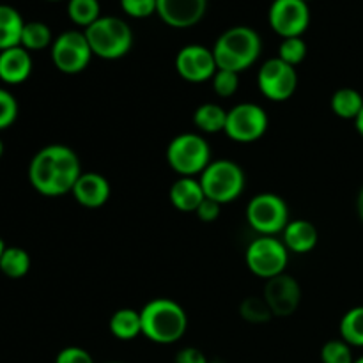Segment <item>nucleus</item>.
Returning <instances> with one entry per match:
<instances>
[{"label":"nucleus","instance_id":"1","mask_svg":"<svg viewBox=\"0 0 363 363\" xmlns=\"http://www.w3.org/2000/svg\"><path fill=\"white\" fill-rule=\"evenodd\" d=\"M82 176V163L77 152L64 144H50L39 149L28 165V181L45 197L71 194Z\"/></svg>","mask_w":363,"mask_h":363},{"label":"nucleus","instance_id":"2","mask_svg":"<svg viewBox=\"0 0 363 363\" xmlns=\"http://www.w3.org/2000/svg\"><path fill=\"white\" fill-rule=\"evenodd\" d=\"M142 335L160 346L179 342L188 330L186 311L170 298H155L140 311Z\"/></svg>","mask_w":363,"mask_h":363},{"label":"nucleus","instance_id":"3","mask_svg":"<svg viewBox=\"0 0 363 363\" xmlns=\"http://www.w3.org/2000/svg\"><path fill=\"white\" fill-rule=\"evenodd\" d=\"M211 50L218 69L240 74L257 62L262 52V41L257 30L247 25H238L222 32Z\"/></svg>","mask_w":363,"mask_h":363},{"label":"nucleus","instance_id":"4","mask_svg":"<svg viewBox=\"0 0 363 363\" xmlns=\"http://www.w3.org/2000/svg\"><path fill=\"white\" fill-rule=\"evenodd\" d=\"M84 32L92 53L103 60L123 59L133 46V30L123 18L101 16Z\"/></svg>","mask_w":363,"mask_h":363},{"label":"nucleus","instance_id":"5","mask_svg":"<svg viewBox=\"0 0 363 363\" xmlns=\"http://www.w3.org/2000/svg\"><path fill=\"white\" fill-rule=\"evenodd\" d=\"M201 186L204 190L206 199L218 202V204H230L241 197L247 186V177L243 169L233 160H215L206 167L204 172L199 176Z\"/></svg>","mask_w":363,"mask_h":363},{"label":"nucleus","instance_id":"6","mask_svg":"<svg viewBox=\"0 0 363 363\" xmlns=\"http://www.w3.org/2000/svg\"><path fill=\"white\" fill-rule=\"evenodd\" d=\"M211 162V145L199 133H181L167 145V163L179 177L201 176Z\"/></svg>","mask_w":363,"mask_h":363},{"label":"nucleus","instance_id":"7","mask_svg":"<svg viewBox=\"0 0 363 363\" xmlns=\"http://www.w3.org/2000/svg\"><path fill=\"white\" fill-rule=\"evenodd\" d=\"M247 222L252 230L259 236H277L282 234L287 227L289 220V208L287 202L280 195L269 194H257L250 199L247 204Z\"/></svg>","mask_w":363,"mask_h":363},{"label":"nucleus","instance_id":"8","mask_svg":"<svg viewBox=\"0 0 363 363\" xmlns=\"http://www.w3.org/2000/svg\"><path fill=\"white\" fill-rule=\"evenodd\" d=\"M248 272L259 279L269 280L286 273L289 264V250L277 236H257L245 252Z\"/></svg>","mask_w":363,"mask_h":363},{"label":"nucleus","instance_id":"9","mask_svg":"<svg viewBox=\"0 0 363 363\" xmlns=\"http://www.w3.org/2000/svg\"><path fill=\"white\" fill-rule=\"evenodd\" d=\"M269 126L266 110L257 103H240L227 110V123L223 133L238 144H254L261 140Z\"/></svg>","mask_w":363,"mask_h":363},{"label":"nucleus","instance_id":"10","mask_svg":"<svg viewBox=\"0 0 363 363\" xmlns=\"http://www.w3.org/2000/svg\"><path fill=\"white\" fill-rule=\"evenodd\" d=\"M52 62L60 73L80 74L89 67L92 50L84 30H66L52 43Z\"/></svg>","mask_w":363,"mask_h":363},{"label":"nucleus","instance_id":"11","mask_svg":"<svg viewBox=\"0 0 363 363\" xmlns=\"http://www.w3.org/2000/svg\"><path fill=\"white\" fill-rule=\"evenodd\" d=\"M259 91L269 101L282 103L294 96L298 89L296 67L289 66L279 57L268 59L257 73Z\"/></svg>","mask_w":363,"mask_h":363},{"label":"nucleus","instance_id":"12","mask_svg":"<svg viewBox=\"0 0 363 363\" xmlns=\"http://www.w3.org/2000/svg\"><path fill=\"white\" fill-rule=\"evenodd\" d=\"M268 21L273 32L282 39L301 38L311 25V9L303 0H273Z\"/></svg>","mask_w":363,"mask_h":363},{"label":"nucleus","instance_id":"13","mask_svg":"<svg viewBox=\"0 0 363 363\" xmlns=\"http://www.w3.org/2000/svg\"><path fill=\"white\" fill-rule=\"evenodd\" d=\"M176 73L190 84H202L215 77L216 67L213 50L204 45H186L177 52L174 60Z\"/></svg>","mask_w":363,"mask_h":363},{"label":"nucleus","instance_id":"14","mask_svg":"<svg viewBox=\"0 0 363 363\" xmlns=\"http://www.w3.org/2000/svg\"><path fill=\"white\" fill-rule=\"evenodd\" d=\"M262 298L268 303L273 318H289L301 303V287L294 277L282 273L266 280Z\"/></svg>","mask_w":363,"mask_h":363},{"label":"nucleus","instance_id":"15","mask_svg":"<svg viewBox=\"0 0 363 363\" xmlns=\"http://www.w3.org/2000/svg\"><path fill=\"white\" fill-rule=\"evenodd\" d=\"M208 0H156V14L172 28H190L204 18Z\"/></svg>","mask_w":363,"mask_h":363},{"label":"nucleus","instance_id":"16","mask_svg":"<svg viewBox=\"0 0 363 363\" xmlns=\"http://www.w3.org/2000/svg\"><path fill=\"white\" fill-rule=\"evenodd\" d=\"M74 201L87 209H98L108 202L112 188L108 179L98 172H82L78 181L74 183L73 190Z\"/></svg>","mask_w":363,"mask_h":363},{"label":"nucleus","instance_id":"17","mask_svg":"<svg viewBox=\"0 0 363 363\" xmlns=\"http://www.w3.org/2000/svg\"><path fill=\"white\" fill-rule=\"evenodd\" d=\"M32 66L34 64H32L30 52L23 46H14L0 52V80L4 84H23L30 77Z\"/></svg>","mask_w":363,"mask_h":363},{"label":"nucleus","instance_id":"18","mask_svg":"<svg viewBox=\"0 0 363 363\" xmlns=\"http://www.w3.org/2000/svg\"><path fill=\"white\" fill-rule=\"evenodd\" d=\"M318 240V229L308 220H291L282 233V243L293 254H308L315 248Z\"/></svg>","mask_w":363,"mask_h":363},{"label":"nucleus","instance_id":"19","mask_svg":"<svg viewBox=\"0 0 363 363\" xmlns=\"http://www.w3.org/2000/svg\"><path fill=\"white\" fill-rule=\"evenodd\" d=\"M169 199L174 208L181 213H195L206 199L201 181L195 177H179L169 190Z\"/></svg>","mask_w":363,"mask_h":363},{"label":"nucleus","instance_id":"20","mask_svg":"<svg viewBox=\"0 0 363 363\" xmlns=\"http://www.w3.org/2000/svg\"><path fill=\"white\" fill-rule=\"evenodd\" d=\"M25 21L14 7L0 4V52L20 46Z\"/></svg>","mask_w":363,"mask_h":363},{"label":"nucleus","instance_id":"21","mask_svg":"<svg viewBox=\"0 0 363 363\" xmlns=\"http://www.w3.org/2000/svg\"><path fill=\"white\" fill-rule=\"evenodd\" d=\"M110 333L117 340H133L138 335H142V319L140 312L135 308H119L112 314L108 321Z\"/></svg>","mask_w":363,"mask_h":363},{"label":"nucleus","instance_id":"22","mask_svg":"<svg viewBox=\"0 0 363 363\" xmlns=\"http://www.w3.org/2000/svg\"><path fill=\"white\" fill-rule=\"evenodd\" d=\"M227 110L218 103H202L194 112V124L204 133H220L225 130Z\"/></svg>","mask_w":363,"mask_h":363},{"label":"nucleus","instance_id":"23","mask_svg":"<svg viewBox=\"0 0 363 363\" xmlns=\"http://www.w3.org/2000/svg\"><path fill=\"white\" fill-rule=\"evenodd\" d=\"M330 106H332V112L340 119L354 121L363 108V96L357 89L342 87L333 92Z\"/></svg>","mask_w":363,"mask_h":363},{"label":"nucleus","instance_id":"24","mask_svg":"<svg viewBox=\"0 0 363 363\" xmlns=\"http://www.w3.org/2000/svg\"><path fill=\"white\" fill-rule=\"evenodd\" d=\"M30 269V255L20 247H6L0 257V272L9 279H21Z\"/></svg>","mask_w":363,"mask_h":363},{"label":"nucleus","instance_id":"25","mask_svg":"<svg viewBox=\"0 0 363 363\" xmlns=\"http://www.w3.org/2000/svg\"><path fill=\"white\" fill-rule=\"evenodd\" d=\"M340 339L351 347H363V305L353 307L342 315L339 325Z\"/></svg>","mask_w":363,"mask_h":363},{"label":"nucleus","instance_id":"26","mask_svg":"<svg viewBox=\"0 0 363 363\" xmlns=\"http://www.w3.org/2000/svg\"><path fill=\"white\" fill-rule=\"evenodd\" d=\"M52 43L53 35L48 25L43 21H25L20 46H23L28 52H39V50L52 46Z\"/></svg>","mask_w":363,"mask_h":363},{"label":"nucleus","instance_id":"27","mask_svg":"<svg viewBox=\"0 0 363 363\" xmlns=\"http://www.w3.org/2000/svg\"><path fill=\"white\" fill-rule=\"evenodd\" d=\"M67 16L78 27H91L96 20L101 18L99 0H69L67 2Z\"/></svg>","mask_w":363,"mask_h":363},{"label":"nucleus","instance_id":"28","mask_svg":"<svg viewBox=\"0 0 363 363\" xmlns=\"http://www.w3.org/2000/svg\"><path fill=\"white\" fill-rule=\"evenodd\" d=\"M240 315L250 325H266L273 314L262 296H247L240 303Z\"/></svg>","mask_w":363,"mask_h":363},{"label":"nucleus","instance_id":"29","mask_svg":"<svg viewBox=\"0 0 363 363\" xmlns=\"http://www.w3.org/2000/svg\"><path fill=\"white\" fill-rule=\"evenodd\" d=\"M279 59H282L284 62H287L289 66L296 67L298 64H301L307 57V43L301 38H287L282 39L279 46Z\"/></svg>","mask_w":363,"mask_h":363},{"label":"nucleus","instance_id":"30","mask_svg":"<svg viewBox=\"0 0 363 363\" xmlns=\"http://www.w3.org/2000/svg\"><path fill=\"white\" fill-rule=\"evenodd\" d=\"M321 362L323 363H354L353 351L347 342L342 339L328 340L321 347Z\"/></svg>","mask_w":363,"mask_h":363},{"label":"nucleus","instance_id":"31","mask_svg":"<svg viewBox=\"0 0 363 363\" xmlns=\"http://www.w3.org/2000/svg\"><path fill=\"white\" fill-rule=\"evenodd\" d=\"M213 91L220 98H233L240 89V74L233 73V71L218 69L215 77L211 78Z\"/></svg>","mask_w":363,"mask_h":363},{"label":"nucleus","instance_id":"32","mask_svg":"<svg viewBox=\"0 0 363 363\" xmlns=\"http://www.w3.org/2000/svg\"><path fill=\"white\" fill-rule=\"evenodd\" d=\"M18 112H20V106H18L16 98L9 91L0 87V131L7 130L16 123Z\"/></svg>","mask_w":363,"mask_h":363},{"label":"nucleus","instance_id":"33","mask_svg":"<svg viewBox=\"0 0 363 363\" xmlns=\"http://www.w3.org/2000/svg\"><path fill=\"white\" fill-rule=\"evenodd\" d=\"M121 9L131 18H149L156 13V0H121Z\"/></svg>","mask_w":363,"mask_h":363},{"label":"nucleus","instance_id":"34","mask_svg":"<svg viewBox=\"0 0 363 363\" xmlns=\"http://www.w3.org/2000/svg\"><path fill=\"white\" fill-rule=\"evenodd\" d=\"M55 363H94V358L84 347L67 346L57 353Z\"/></svg>","mask_w":363,"mask_h":363},{"label":"nucleus","instance_id":"35","mask_svg":"<svg viewBox=\"0 0 363 363\" xmlns=\"http://www.w3.org/2000/svg\"><path fill=\"white\" fill-rule=\"evenodd\" d=\"M197 216L201 222L204 223H211L215 222V220H218L220 213H222V204H218V202L211 201V199H204L202 201V204L197 208Z\"/></svg>","mask_w":363,"mask_h":363},{"label":"nucleus","instance_id":"36","mask_svg":"<svg viewBox=\"0 0 363 363\" xmlns=\"http://www.w3.org/2000/svg\"><path fill=\"white\" fill-rule=\"evenodd\" d=\"M176 363H208V358H206V354L201 350L190 346L177 351Z\"/></svg>","mask_w":363,"mask_h":363},{"label":"nucleus","instance_id":"37","mask_svg":"<svg viewBox=\"0 0 363 363\" xmlns=\"http://www.w3.org/2000/svg\"><path fill=\"white\" fill-rule=\"evenodd\" d=\"M357 211H358V216H360V220L363 222V186L357 199Z\"/></svg>","mask_w":363,"mask_h":363},{"label":"nucleus","instance_id":"38","mask_svg":"<svg viewBox=\"0 0 363 363\" xmlns=\"http://www.w3.org/2000/svg\"><path fill=\"white\" fill-rule=\"evenodd\" d=\"M354 126H357V131H358V133H360V137L363 138V108H362L360 116H358L357 119H354Z\"/></svg>","mask_w":363,"mask_h":363},{"label":"nucleus","instance_id":"39","mask_svg":"<svg viewBox=\"0 0 363 363\" xmlns=\"http://www.w3.org/2000/svg\"><path fill=\"white\" fill-rule=\"evenodd\" d=\"M4 250H6V245H4V241H2V238H0V257H2V254H4Z\"/></svg>","mask_w":363,"mask_h":363},{"label":"nucleus","instance_id":"40","mask_svg":"<svg viewBox=\"0 0 363 363\" xmlns=\"http://www.w3.org/2000/svg\"><path fill=\"white\" fill-rule=\"evenodd\" d=\"M4 149H6V147H4V142L0 140V158H2V155H4Z\"/></svg>","mask_w":363,"mask_h":363},{"label":"nucleus","instance_id":"41","mask_svg":"<svg viewBox=\"0 0 363 363\" xmlns=\"http://www.w3.org/2000/svg\"><path fill=\"white\" fill-rule=\"evenodd\" d=\"M354 363H363V357H360V358H357V360H354Z\"/></svg>","mask_w":363,"mask_h":363},{"label":"nucleus","instance_id":"42","mask_svg":"<svg viewBox=\"0 0 363 363\" xmlns=\"http://www.w3.org/2000/svg\"><path fill=\"white\" fill-rule=\"evenodd\" d=\"M46 2H59V0H46Z\"/></svg>","mask_w":363,"mask_h":363},{"label":"nucleus","instance_id":"43","mask_svg":"<svg viewBox=\"0 0 363 363\" xmlns=\"http://www.w3.org/2000/svg\"><path fill=\"white\" fill-rule=\"evenodd\" d=\"M108 363H124V362H108Z\"/></svg>","mask_w":363,"mask_h":363},{"label":"nucleus","instance_id":"44","mask_svg":"<svg viewBox=\"0 0 363 363\" xmlns=\"http://www.w3.org/2000/svg\"><path fill=\"white\" fill-rule=\"evenodd\" d=\"M303 2H307V4H308V2H312V0H303Z\"/></svg>","mask_w":363,"mask_h":363}]
</instances>
